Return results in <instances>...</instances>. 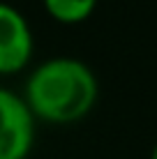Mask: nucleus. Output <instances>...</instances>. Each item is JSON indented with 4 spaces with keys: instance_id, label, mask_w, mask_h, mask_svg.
<instances>
[{
    "instance_id": "1",
    "label": "nucleus",
    "mask_w": 157,
    "mask_h": 159,
    "mask_svg": "<svg viewBox=\"0 0 157 159\" xmlns=\"http://www.w3.org/2000/svg\"><path fill=\"white\" fill-rule=\"evenodd\" d=\"M99 95L88 62L69 56L46 58L28 74L23 99L32 116L53 125L76 122L88 116Z\"/></svg>"
},
{
    "instance_id": "2",
    "label": "nucleus",
    "mask_w": 157,
    "mask_h": 159,
    "mask_svg": "<svg viewBox=\"0 0 157 159\" xmlns=\"http://www.w3.org/2000/svg\"><path fill=\"white\" fill-rule=\"evenodd\" d=\"M35 143V116L23 95L0 88V159H25Z\"/></svg>"
},
{
    "instance_id": "3",
    "label": "nucleus",
    "mask_w": 157,
    "mask_h": 159,
    "mask_svg": "<svg viewBox=\"0 0 157 159\" xmlns=\"http://www.w3.org/2000/svg\"><path fill=\"white\" fill-rule=\"evenodd\" d=\"M35 51L32 28L16 5L0 0V74H14L30 62Z\"/></svg>"
},
{
    "instance_id": "4",
    "label": "nucleus",
    "mask_w": 157,
    "mask_h": 159,
    "mask_svg": "<svg viewBox=\"0 0 157 159\" xmlns=\"http://www.w3.org/2000/svg\"><path fill=\"white\" fill-rule=\"evenodd\" d=\"M42 2L46 12L62 23H79L88 19L97 7V0H42Z\"/></svg>"
},
{
    "instance_id": "5",
    "label": "nucleus",
    "mask_w": 157,
    "mask_h": 159,
    "mask_svg": "<svg viewBox=\"0 0 157 159\" xmlns=\"http://www.w3.org/2000/svg\"><path fill=\"white\" fill-rule=\"evenodd\" d=\"M150 159H157V143L153 145V152H150Z\"/></svg>"
}]
</instances>
